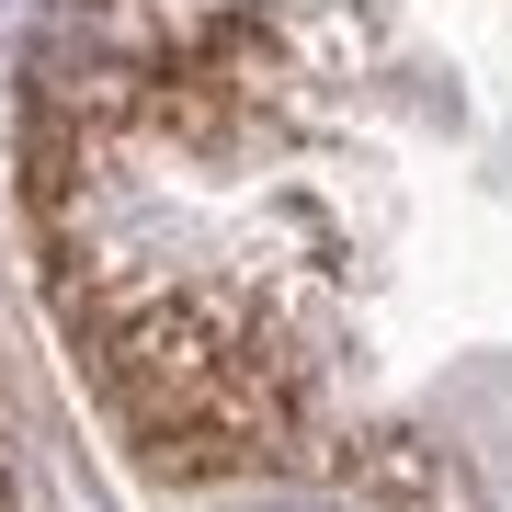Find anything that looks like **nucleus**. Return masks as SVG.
Returning <instances> with one entry per match:
<instances>
[{"label":"nucleus","mask_w":512,"mask_h":512,"mask_svg":"<svg viewBox=\"0 0 512 512\" xmlns=\"http://www.w3.org/2000/svg\"><path fill=\"white\" fill-rule=\"evenodd\" d=\"M251 512H319V501H251Z\"/></svg>","instance_id":"nucleus-1"}]
</instances>
